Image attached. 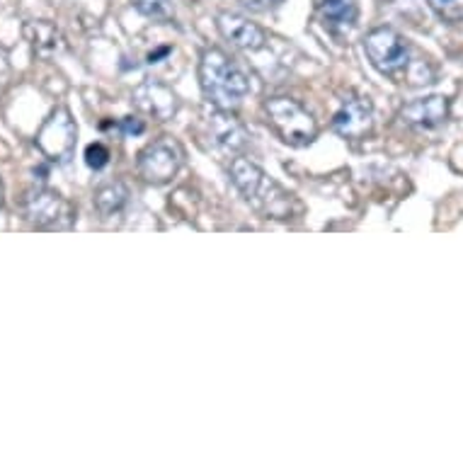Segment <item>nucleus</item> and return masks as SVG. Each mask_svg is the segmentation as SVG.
Returning a JSON list of instances; mask_svg holds the SVG:
<instances>
[{"mask_svg":"<svg viewBox=\"0 0 463 463\" xmlns=\"http://www.w3.org/2000/svg\"><path fill=\"white\" fill-rule=\"evenodd\" d=\"M231 183L236 184L245 202L265 219L288 221L301 212L298 199L284 190L274 177H269L260 165L248 158H236L231 163Z\"/></svg>","mask_w":463,"mask_h":463,"instance_id":"nucleus-1","label":"nucleus"},{"mask_svg":"<svg viewBox=\"0 0 463 463\" xmlns=\"http://www.w3.org/2000/svg\"><path fill=\"white\" fill-rule=\"evenodd\" d=\"M199 85L219 109H236L250 92V78L226 52L206 49L199 61Z\"/></svg>","mask_w":463,"mask_h":463,"instance_id":"nucleus-2","label":"nucleus"},{"mask_svg":"<svg viewBox=\"0 0 463 463\" xmlns=\"http://www.w3.org/2000/svg\"><path fill=\"white\" fill-rule=\"evenodd\" d=\"M265 117L274 134L294 148L311 146L318 137V124L313 119V114L297 99L269 98L265 102Z\"/></svg>","mask_w":463,"mask_h":463,"instance_id":"nucleus-3","label":"nucleus"},{"mask_svg":"<svg viewBox=\"0 0 463 463\" xmlns=\"http://www.w3.org/2000/svg\"><path fill=\"white\" fill-rule=\"evenodd\" d=\"M364 53L373 69L388 78L402 80L412 61V49L408 39L391 27H376L364 37Z\"/></svg>","mask_w":463,"mask_h":463,"instance_id":"nucleus-4","label":"nucleus"},{"mask_svg":"<svg viewBox=\"0 0 463 463\" xmlns=\"http://www.w3.org/2000/svg\"><path fill=\"white\" fill-rule=\"evenodd\" d=\"M20 209H23L24 221L42 231H56V228L61 231V228L73 226L76 221V213L69 202L49 187H30L23 194Z\"/></svg>","mask_w":463,"mask_h":463,"instance_id":"nucleus-5","label":"nucleus"},{"mask_svg":"<svg viewBox=\"0 0 463 463\" xmlns=\"http://www.w3.org/2000/svg\"><path fill=\"white\" fill-rule=\"evenodd\" d=\"M76 122L71 119L69 109H63V107L49 114V119L42 124V129L37 131V138H34V144L44 153V158L53 160V163H69L76 153Z\"/></svg>","mask_w":463,"mask_h":463,"instance_id":"nucleus-6","label":"nucleus"},{"mask_svg":"<svg viewBox=\"0 0 463 463\" xmlns=\"http://www.w3.org/2000/svg\"><path fill=\"white\" fill-rule=\"evenodd\" d=\"M183 167V148L173 138H158L138 156V175L148 184H167Z\"/></svg>","mask_w":463,"mask_h":463,"instance_id":"nucleus-7","label":"nucleus"},{"mask_svg":"<svg viewBox=\"0 0 463 463\" xmlns=\"http://www.w3.org/2000/svg\"><path fill=\"white\" fill-rule=\"evenodd\" d=\"M373 129V105L372 99L357 92H350L342 99L340 109L333 117V131L342 138H364Z\"/></svg>","mask_w":463,"mask_h":463,"instance_id":"nucleus-8","label":"nucleus"},{"mask_svg":"<svg viewBox=\"0 0 463 463\" xmlns=\"http://www.w3.org/2000/svg\"><path fill=\"white\" fill-rule=\"evenodd\" d=\"M206 134L212 138V144L223 153H241L250 144L243 124L231 114V109H219V107H213L212 112L206 114Z\"/></svg>","mask_w":463,"mask_h":463,"instance_id":"nucleus-9","label":"nucleus"},{"mask_svg":"<svg viewBox=\"0 0 463 463\" xmlns=\"http://www.w3.org/2000/svg\"><path fill=\"white\" fill-rule=\"evenodd\" d=\"M131 102L138 112L148 114L158 122L173 119L177 112V95L158 80H146V83L138 85L131 95Z\"/></svg>","mask_w":463,"mask_h":463,"instance_id":"nucleus-10","label":"nucleus"},{"mask_svg":"<svg viewBox=\"0 0 463 463\" xmlns=\"http://www.w3.org/2000/svg\"><path fill=\"white\" fill-rule=\"evenodd\" d=\"M216 27H219L221 37L238 49H243V52H260L267 44L265 30L260 24L250 23L248 17L238 15V13H219Z\"/></svg>","mask_w":463,"mask_h":463,"instance_id":"nucleus-11","label":"nucleus"},{"mask_svg":"<svg viewBox=\"0 0 463 463\" xmlns=\"http://www.w3.org/2000/svg\"><path fill=\"white\" fill-rule=\"evenodd\" d=\"M449 119V99L444 95H427L412 99L401 109V122L412 129H437Z\"/></svg>","mask_w":463,"mask_h":463,"instance_id":"nucleus-12","label":"nucleus"},{"mask_svg":"<svg viewBox=\"0 0 463 463\" xmlns=\"http://www.w3.org/2000/svg\"><path fill=\"white\" fill-rule=\"evenodd\" d=\"M23 34L27 39V44H30L32 53L37 59H42V61L56 59L63 52V46H66L59 27L49 23V20H30V23H24Z\"/></svg>","mask_w":463,"mask_h":463,"instance_id":"nucleus-13","label":"nucleus"},{"mask_svg":"<svg viewBox=\"0 0 463 463\" xmlns=\"http://www.w3.org/2000/svg\"><path fill=\"white\" fill-rule=\"evenodd\" d=\"M316 10L323 24L337 37L357 24V0H316Z\"/></svg>","mask_w":463,"mask_h":463,"instance_id":"nucleus-14","label":"nucleus"},{"mask_svg":"<svg viewBox=\"0 0 463 463\" xmlns=\"http://www.w3.org/2000/svg\"><path fill=\"white\" fill-rule=\"evenodd\" d=\"M95 212L99 213V219H112L117 213L124 212V206L129 204V187L124 183H107L102 184L95 197H92Z\"/></svg>","mask_w":463,"mask_h":463,"instance_id":"nucleus-15","label":"nucleus"},{"mask_svg":"<svg viewBox=\"0 0 463 463\" xmlns=\"http://www.w3.org/2000/svg\"><path fill=\"white\" fill-rule=\"evenodd\" d=\"M434 78H437V73H434V69L430 66V61H425V59H412L408 71H405V76H402V83L408 80V83L418 88V85L434 83Z\"/></svg>","mask_w":463,"mask_h":463,"instance_id":"nucleus-16","label":"nucleus"},{"mask_svg":"<svg viewBox=\"0 0 463 463\" xmlns=\"http://www.w3.org/2000/svg\"><path fill=\"white\" fill-rule=\"evenodd\" d=\"M131 5L144 17L151 20H170L173 17V5L170 0H131Z\"/></svg>","mask_w":463,"mask_h":463,"instance_id":"nucleus-17","label":"nucleus"},{"mask_svg":"<svg viewBox=\"0 0 463 463\" xmlns=\"http://www.w3.org/2000/svg\"><path fill=\"white\" fill-rule=\"evenodd\" d=\"M427 5L447 23H463V0H425Z\"/></svg>","mask_w":463,"mask_h":463,"instance_id":"nucleus-18","label":"nucleus"},{"mask_svg":"<svg viewBox=\"0 0 463 463\" xmlns=\"http://www.w3.org/2000/svg\"><path fill=\"white\" fill-rule=\"evenodd\" d=\"M85 163L92 170H102L109 163V148L105 144H90L85 148Z\"/></svg>","mask_w":463,"mask_h":463,"instance_id":"nucleus-19","label":"nucleus"},{"mask_svg":"<svg viewBox=\"0 0 463 463\" xmlns=\"http://www.w3.org/2000/svg\"><path fill=\"white\" fill-rule=\"evenodd\" d=\"M122 129L124 134H144L146 131V124L141 122V119H137V117H127V119H122Z\"/></svg>","mask_w":463,"mask_h":463,"instance_id":"nucleus-20","label":"nucleus"},{"mask_svg":"<svg viewBox=\"0 0 463 463\" xmlns=\"http://www.w3.org/2000/svg\"><path fill=\"white\" fill-rule=\"evenodd\" d=\"M245 8L258 10V13H265V10L274 8V5H279L281 0H241Z\"/></svg>","mask_w":463,"mask_h":463,"instance_id":"nucleus-21","label":"nucleus"}]
</instances>
